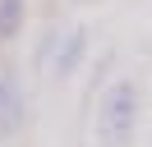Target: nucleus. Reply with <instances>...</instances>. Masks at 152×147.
I'll return each mask as SVG.
<instances>
[{"instance_id": "2", "label": "nucleus", "mask_w": 152, "mask_h": 147, "mask_svg": "<svg viewBox=\"0 0 152 147\" xmlns=\"http://www.w3.org/2000/svg\"><path fill=\"white\" fill-rule=\"evenodd\" d=\"M28 119V101L14 74H0V138H14Z\"/></svg>"}, {"instance_id": "4", "label": "nucleus", "mask_w": 152, "mask_h": 147, "mask_svg": "<svg viewBox=\"0 0 152 147\" xmlns=\"http://www.w3.org/2000/svg\"><path fill=\"white\" fill-rule=\"evenodd\" d=\"M23 18H28L23 0H0V41H14L23 32Z\"/></svg>"}, {"instance_id": "1", "label": "nucleus", "mask_w": 152, "mask_h": 147, "mask_svg": "<svg viewBox=\"0 0 152 147\" xmlns=\"http://www.w3.org/2000/svg\"><path fill=\"white\" fill-rule=\"evenodd\" d=\"M134 124H138V87L129 78H120L102 97V110H97V138H102V147H129Z\"/></svg>"}, {"instance_id": "3", "label": "nucleus", "mask_w": 152, "mask_h": 147, "mask_svg": "<svg viewBox=\"0 0 152 147\" xmlns=\"http://www.w3.org/2000/svg\"><path fill=\"white\" fill-rule=\"evenodd\" d=\"M83 51H88V32H83V28H78V32H69L65 41H60V51H56V74H60V78H69V74L78 69Z\"/></svg>"}]
</instances>
